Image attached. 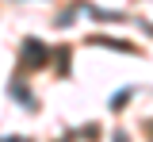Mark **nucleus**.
Returning <instances> with one entry per match:
<instances>
[{"label":"nucleus","instance_id":"f257e3e1","mask_svg":"<svg viewBox=\"0 0 153 142\" xmlns=\"http://www.w3.org/2000/svg\"><path fill=\"white\" fill-rule=\"evenodd\" d=\"M23 50H27V65H42V58H46V54H42V46H38L35 39L27 42V46H23Z\"/></svg>","mask_w":153,"mask_h":142},{"label":"nucleus","instance_id":"f03ea898","mask_svg":"<svg viewBox=\"0 0 153 142\" xmlns=\"http://www.w3.org/2000/svg\"><path fill=\"white\" fill-rule=\"evenodd\" d=\"M115 142H126V135H115Z\"/></svg>","mask_w":153,"mask_h":142}]
</instances>
